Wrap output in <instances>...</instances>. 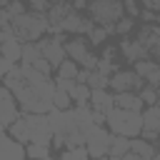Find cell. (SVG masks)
Wrapping results in <instances>:
<instances>
[{
  "mask_svg": "<svg viewBox=\"0 0 160 160\" xmlns=\"http://www.w3.org/2000/svg\"><path fill=\"white\" fill-rule=\"evenodd\" d=\"M8 2H12V0H0V8H5Z\"/></svg>",
  "mask_w": 160,
  "mask_h": 160,
  "instance_id": "39",
  "label": "cell"
},
{
  "mask_svg": "<svg viewBox=\"0 0 160 160\" xmlns=\"http://www.w3.org/2000/svg\"><path fill=\"white\" fill-rule=\"evenodd\" d=\"M60 160H90V158H88L85 145H80V148H68V150L60 155Z\"/></svg>",
  "mask_w": 160,
  "mask_h": 160,
  "instance_id": "24",
  "label": "cell"
},
{
  "mask_svg": "<svg viewBox=\"0 0 160 160\" xmlns=\"http://www.w3.org/2000/svg\"><path fill=\"white\" fill-rule=\"evenodd\" d=\"M10 68H12V62H10V60H5V58H2V55H0V80H2V78H5V72H8V70H10Z\"/></svg>",
  "mask_w": 160,
  "mask_h": 160,
  "instance_id": "36",
  "label": "cell"
},
{
  "mask_svg": "<svg viewBox=\"0 0 160 160\" xmlns=\"http://www.w3.org/2000/svg\"><path fill=\"white\" fill-rule=\"evenodd\" d=\"M132 18H120L115 25H112V32H118V35H128L130 30H132Z\"/></svg>",
  "mask_w": 160,
  "mask_h": 160,
  "instance_id": "26",
  "label": "cell"
},
{
  "mask_svg": "<svg viewBox=\"0 0 160 160\" xmlns=\"http://www.w3.org/2000/svg\"><path fill=\"white\" fill-rule=\"evenodd\" d=\"M85 85H88L90 90H108V78H105V75H100V72H95V70H90V75H88V80H85Z\"/></svg>",
  "mask_w": 160,
  "mask_h": 160,
  "instance_id": "22",
  "label": "cell"
},
{
  "mask_svg": "<svg viewBox=\"0 0 160 160\" xmlns=\"http://www.w3.org/2000/svg\"><path fill=\"white\" fill-rule=\"evenodd\" d=\"M25 158H30V160H42V158H50V145L28 142V148H25Z\"/></svg>",
  "mask_w": 160,
  "mask_h": 160,
  "instance_id": "20",
  "label": "cell"
},
{
  "mask_svg": "<svg viewBox=\"0 0 160 160\" xmlns=\"http://www.w3.org/2000/svg\"><path fill=\"white\" fill-rule=\"evenodd\" d=\"M22 158H25L22 142L2 135V138H0V160H22Z\"/></svg>",
  "mask_w": 160,
  "mask_h": 160,
  "instance_id": "12",
  "label": "cell"
},
{
  "mask_svg": "<svg viewBox=\"0 0 160 160\" xmlns=\"http://www.w3.org/2000/svg\"><path fill=\"white\" fill-rule=\"evenodd\" d=\"M32 5V12H45L50 8V0H28Z\"/></svg>",
  "mask_w": 160,
  "mask_h": 160,
  "instance_id": "31",
  "label": "cell"
},
{
  "mask_svg": "<svg viewBox=\"0 0 160 160\" xmlns=\"http://www.w3.org/2000/svg\"><path fill=\"white\" fill-rule=\"evenodd\" d=\"M90 20L100 28H105L108 32H112V25L122 18V5L120 0H90Z\"/></svg>",
  "mask_w": 160,
  "mask_h": 160,
  "instance_id": "5",
  "label": "cell"
},
{
  "mask_svg": "<svg viewBox=\"0 0 160 160\" xmlns=\"http://www.w3.org/2000/svg\"><path fill=\"white\" fill-rule=\"evenodd\" d=\"M8 128H10V138L18 140V142H40V145H50V140H52V130H50L48 115L22 112V115H18Z\"/></svg>",
  "mask_w": 160,
  "mask_h": 160,
  "instance_id": "2",
  "label": "cell"
},
{
  "mask_svg": "<svg viewBox=\"0 0 160 160\" xmlns=\"http://www.w3.org/2000/svg\"><path fill=\"white\" fill-rule=\"evenodd\" d=\"M130 152L138 155V158H152V155H158L155 145L148 142V140H142V138H130Z\"/></svg>",
  "mask_w": 160,
  "mask_h": 160,
  "instance_id": "18",
  "label": "cell"
},
{
  "mask_svg": "<svg viewBox=\"0 0 160 160\" xmlns=\"http://www.w3.org/2000/svg\"><path fill=\"white\" fill-rule=\"evenodd\" d=\"M98 160H110V158H108V155H102V158H98Z\"/></svg>",
  "mask_w": 160,
  "mask_h": 160,
  "instance_id": "41",
  "label": "cell"
},
{
  "mask_svg": "<svg viewBox=\"0 0 160 160\" xmlns=\"http://www.w3.org/2000/svg\"><path fill=\"white\" fill-rule=\"evenodd\" d=\"M120 5H122V12H128V18H135V15H140L138 0H120Z\"/></svg>",
  "mask_w": 160,
  "mask_h": 160,
  "instance_id": "29",
  "label": "cell"
},
{
  "mask_svg": "<svg viewBox=\"0 0 160 160\" xmlns=\"http://www.w3.org/2000/svg\"><path fill=\"white\" fill-rule=\"evenodd\" d=\"M108 88H112L115 92H138L142 88V80L132 70H115L108 78Z\"/></svg>",
  "mask_w": 160,
  "mask_h": 160,
  "instance_id": "8",
  "label": "cell"
},
{
  "mask_svg": "<svg viewBox=\"0 0 160 160\" xmlns=\"http://www.w3.org/2000/svg\"><path fill=\"white\" fill-rule=\"evenodd\" d=\"M50 100H52V110H70V105H72L70 95H68V92H62V90H55Z\"/></svg>",
  "mask_w": 160,
  "mask_h": 160,
  "instance_id": "23",
  "label": "cell"
},
{
  "mask_svg": "<svg viewBox=\"0 0 160 160\" xmlns=\"http://www.w3.org/2000/svg\"><path fill=\"white\" fill-rule=\"evenodd\" d=\"M108 35H110V32H108L105 28H98V25H95V28L88 32V38H90V42H92V45H100V42H105V38H108Z\"/></svg>",
  "mask_w": 160,
  "mask_h": 160,
  "instance_id": "27",
  "label": "cell"
},
{
  "mask_svg": "<svg viewBox=\"0 0 160 160\" xmlns=\"http://www.w3.org/2000/svg\"><path fill=\"white\" fill-rule=\"evenodd\" d=\"M2 135H5V128H2V125H0V138H2Z\"/></svg>",
  "mask_w": 160,
  "mask_h": 160,
  "instance_id": "40",
  "label": "cell"
},
{
  "mask_svg": "<svg viewBox=\"0 0 160 160\" xmlns=\"http://www.w3.org/2000/svg\"><path fill=\"white\" fill-rule=\"evenodd\" d=\"M5 10L10 12V18H18V15H22V12H25V5H22V0H12V2H8V5H5Z\"/></svg>",
  "mask_w": 160,
  "mask_h": 160,
  "instance_id": "30",
  "label": "cell"
},
{
  "mask_svg": "<svg viewBox=\"0 0 160 160\" xmlns=\"http://www.w3.org/2000/svg\"><path fill=\"white\" fill-rule=\"evenodd\" d=\"M42 160H52V158H42Z\"/></svg>",
  "mask_w": 160,
  "mask_h": 160,
  "instance_id": "42",
  "label": "cell"
},
{
  "mask_svg": "<svg viewBox=\"0 0 160 160\" xmlns=\"http://www.w3.org/2000/svg\"><path fill=\"white\" fill-rule=\"evenodd\" d=\"M110 140H112V135L102 128V125H92L90 128V132L85 135V150H88V158L90 160H98V158H102V155H108V148H110Z\"/></svg>",
  "mask_w": 160,
  "mask_h": 160,
  "instance_id": "6",
  "label": "cell"
},
{
  "mask_svg": "<svg viewBox=\"0 0 160 160\" xmlns=\"http://www.w3.org/2000/svg\"><path fill=\"white\" fill-rule=\"evenodd\" d=\"M115 52H118V48H112V45H110V48H105V50H102V58H100V60H110V62H112Z\"/></svg>",
  "mask_w": 160,
  "mask_h": 160,
  "instance_id": "37",
  "label": "cell"
},
{
  "mask_svg": "<svg viewBox=\"0 0 160 160\" xmlns=\"http://www.w3.org/2000/svg\"><path fill=\"white\" fill-rule=\"evenodd\" d=\"M10 28L20 42H35L48 32V20H45V12H22L12 18Z\"/></svg>",
  "mask_w": 160,
  "mask_h": 160,
  "instance_id": "3",
  "label": "cell"
},
{
  "mask_svg": "<svg viewBox=\"0 0 160 160\" xmlns=\"http://www.w3.org/2000/svg\"><path fill=\"white\" fill-rule=\"evenodd\" d=\"M112 105L120 108V110H132V112H140L145 108L142 100L138 98V92H115L112 95Z\"/></svg>",
  "mask_w": 160,
  "mask_h": 160,
  "instance_id": "13",
  "label": "cell"
},
{
  "mask_svg": "<svg viewBox=\"0 0 160 160\" xmlns=\"http://www.w3.org/2000/svg\"><path fill=\"white\" fill-rule=\"evenodd\" d=\"M132 72H135L140 80H148V88L158 90V85H160V68H158L155 60H138Z\"/></svg>",
  "mask_w": 160,
  "mask_h": 160,
  "instance_id": "10",
  "label": "cell"
},
{
  "mask_svg": "<svg viewBox=\"0 0 160 160\" xmlns=\"http://www.w3.org/2000/svg\"><path fill=\"white\" fill-rule=\"evenodd\" d=\"M118 160H150V158H138V155L128 152V155H122V158H118Z\"/></svg>",
  "mask_w": 160,
  "mask_h": 160,
  "instance_id": "38",
  "label": "cell"
},
{
  "mask_svg": "<svg viewBox=\"0 0 160 160\" xmlns=\"http://www.w3.org/2000/svg\"><path fill=\"white\" fill-rule=\"evenodd\" d=\"M142 8H145V10L158 12V10H160V0H142Z\"/></svg>",
  "mask_w": 160,
  "mask_h": 160,
  "instance_id": "34",
  "label": "cell"
},
{
  "mask_svg": "<svg viewBox=\"0 0 160 160\" xmlns=\"http://www.w3.org/2000/svg\"><path fill=\"white\" fill-rule=\"evenodd\" d=\"M140 18H142L148 25H155V20H158V12H152V10H142V12H140Z\"/></svg>",
  "mask_w": 160,
  "mask_h": 160,
  "instance_id": "33",
  "label": "cell"
},
{
  "mask_svg": "<svg viewBox=\"0 0 160 160\" xmlns=\"http://www.w3.org/2000/svg\"><path fill=\"white\" fill-rule=\"evenodd\" d=\"M20 45H22V42H20L18 38H8V40H2V45H0V55L15 65V62L20 60Z\"/></svg>",
  "mask_w": 160,
  "mask_h": 160,
  "instance_id": "17",
  "label": "cell"
},
{
  "mask_svg": "<svg viewBox=\"0 0 160 160\" xmlns=\"http://www.w3.org/2000/svg\"><path fill=\"white\" fill-rule=\"evenodd\" d=\"M68 95H70V100H72L75 105H88V100H90V88H88L85 82H75V88H72Z\"/></svg>",
  "mask_w": 160,
  "mask_h": 160,
  "instance_id": "19",
  "label": "cell"
},
{
  "mask_svg": "<svg viewBox=\"0 0 160 160\" xmlns=\"http://www.w3.org/2000/svg\"><path fill=\"white\" fill-rule=\"evenodd\" d=\"M60 40H65V38H62V32H60V35L42 38V40H35V42H38V50L42 52V58L48 60V65H50L52 70L65 60V50H62V42H60Z\"/></svg>",
  "mask_w": 160,
  "mask_h": 160,
  "instance_id": "7",
  "label": "cell"
},
{
  "mask_svg": "<svg viewBox=\"0 0 160 160\" xmlns=\"http://www.w3.org/2000/svg\"><path fill=\"white\" fill-rule=\"evenodd\" d=\"M80 65H82V70H95V65H98V55H92V52H90Z\"/></svg>",
  "mask_w": 160,
  "mask_h": 160,
  "instance_id": "32",
  "label": "cell"
},
{
  "mask_svg": "<svg viewBox=\"0 0 160 160\" xmlns=\"http://www.w3.org/2000/svg\"><path fill=\"white\" fill-rule=\"evenodd\" d=\"M52 92H55V85L50 78L40 80V82H22V88L18 92H12L15 102H20V110L22 112H35V115H48L52 110Z\"/></svg>",
  "mask_w": 160,
  "mask_h": 160,
  "instance_id": "1",
  "label": "cell"
},
{
  "mask_svg": "<svg viewBox=\"0 0 160 160\" xmlns=\"http://www.w3.org/2000/svg\"><path fill=\"white\" fill-rule=\"evenodd\" d=\"M120 50L122 55L130 60V62H138V60H150V52L138 42V40H122L120 42Z\"/></svg>",
  "mask_w": 160,
  "mask_h": 160,
  "instance_id": "15",
  "label": "cell"
},
{
  "mask_svg": "<svg viewBox=\"0 0 160 160\" xmlns=\"http://www.w3.org/2000/svg\"><path fill=\"white\" fill-rule=\"evenodd\" d=\"M138 98L142 100V105H145V108H150V105H158V92H155L152 88H145V85H142V88L138 90Z\"/></svg>",
  "mask_w": 160,
  "mask_h": 160,
  "instance_id": "25",
  "label": "cell"
},
{
  "mask_svg": "<svg viewBox=\"0 0 160 160\" xmlns=\"http://www.w3.org/2000/svg\"><path fill=\"white\" fill-rule=\"evenodd\" d=\"M18 115H20V112H18V102H15L12 92H10L5 85H0V125L8 128Z\"/></svg>",
  "mask_w": 160,
  "mask_h": 160,
  "instance_id": "9",
  "label": "cell"
},
{
  "mask_svg": "<svg viewBox=\"0 0 160 160\" xmlns=\"http://www.w3.org/2000/svg\"><path fill=\"white\" fill-rule=\"evenodd\" d=\"M55 78H68V80H75V75H78V62H72V60H62L58 68H55Z\"/></svg>",
  "mask_w": 160,
  "mask_h": 160,
  "instance_id": "21",
  "label": "cell"
},
{
  "mask_svg": "<svg viewBox=\"0 0 160 160\" xmlns=\"http://www.w3.org/2000/svg\"><path fill=\"white\" fill-rule=\"evenodd\" d=\"M130 152V138H120V135H112L110 140V148H108V158L110 160H118L122 155Z\"/></svg>",
  "mask_w": 160,
  "mask_h": 160,
  "instance_id": "16",
  "label": "cell"
},
{
  "mask_svg": "<svg viewBox=\"0 0 160 160\" xmlns=\"http://www.w3.org/2000/svg\"><path fill=\"white\" fill-rule=\"evenodd\" d=\"M62 50H65V55H68L72 62H82V60L90 55V50H88L85 40H80V38H72V40H68V42L62 45Z\"/></svg>",
  "mask_w": 160,
  "mask_h": 160,
  "instance_id": "14",
  "label": "cell"
},
{
  "mask_svg": "<svg viewBox=\"0 0 160 160\" xmlns=\"http://www.w3.org/2000/svg\"><path fill=\"white\" fill-rule=\"evenodd\" d=\"M105 122H108V132L110 135H120V138H138L140 135V112H132V110H120V108H112L108 115H105Z\"/></svg>",
  "mask_w": 160,
  "mask_h": 160,
  "instance_id": "4",
  "label": "cell"
},
{
  "mask_svg": "<svg viewBox=\"0 0 160 160\" xmlns=\"http://www.w3.org/2000/svg\"><path fill=\"white\" fill-rule=\"evenodd\" d=\"M115 70H118V68H115V65H112L110 60H100V58H98V65H95V72H100V75H105V78H110V75H112Z\"/></svg>",
  "mask_w": 160,
  "mask_h": 160,
  "instance_id": "28",
  "label": "cell"
},
{
  "mask_svg": "<svg viewBox=\"0 0 160 160\" xmlns=\"http://www.w3.org/2000/svg\"><path fill=\"white\" fill-rule=\"evenodd\" d=\"M62 2H68V5H70L75 12H78V10H82V8L88 5V0H62Z\"/></svg>",
  "mask_w": 160,
  "mask_h": 160,
  "instance_id": "35",
  "label": "cell"
},
{
  "mask_svg": "<svg viewBox=\"0 0 160 160\" xmlns=\"http://www.w3.org/2000/svg\"><path fill=\"white\" fill-rule=\"evenodd\" d=\"M88 108L100 112V115H108L115 105H112V95L108 90H90V100H88Z\"/></svg>",
  "mask_w": 160,
  "mask_h": 160,
  "instance_id": "11",
  "label": "cell"
}]
</instances>
